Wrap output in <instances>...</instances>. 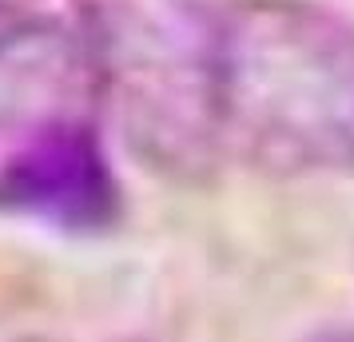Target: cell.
<instances>
[{
    "label": "cell",
    "mask_w": 354,
    "mask_h": 342,
    "mask_svg": "<svg viewBox=\"0 0 354 342\" xmlns=\"http://www.w3.org/2000/svg\"><path fill=\"white\" fill-rule=\"evenodd\" d=\"M219 147L279 175L354 171V20L315 0L223 4Z\"/></svg>",
    "instance_id": "6da1fadb"
},
{
    "label": "cell",
    "mask_w": 354,
    "mask_h": 342,
    "mask_svg": "<svg viewBox=\"0 0 354 342\" xmlns=\"http://www.w3.org/2000/svg\"><path fill=\"white\" fill-rule=\"evenodd\" d=\"M219 8L211 0H76L96 99L160 175L207 180L219 147Z\"/></svg>",
    "instance_id": "7a4b0ae2"
},
{
    "label": "cell",
    "mask_w": 354,
    "mask_h": 342,
    "mask_svg": "<svg viewBox=\"0 0 354 342\" xmlns=\"http://www.w3.org/2000/svg\"><path fill=\"white\" fill-rule=\"evenodd\" d=\"M120 183L88 115L52 120L0 155V215L64 235H96L120 219Z\"/></svg>",
    "instance_id": "3957f363"
},
{
    "label": "cell",
    "mask_w": 354,
    "mask_h": 342,
    "mask_svg": "<svg viewBox=\"0 0 354 342\" xmlns=\"http://www.w3.org/2000/svg\"><path fill=\"white\" fill-rule=\"evenodd\" d=\"M306 342H354V330L351 326H330V330H319L315 339H306Z\"/></svg>",
    "instance_id": "277c9868"
}]
</instances>
